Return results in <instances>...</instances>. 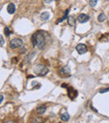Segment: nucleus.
Returning a JSON list of instances; mask_svg holds the SVG:
<instances>
[{"instance_id":"obj_1","label":"nucleus","mask_w":109,"mask_h":123,"mask_svg":"<svg viewBox=\"0 0 109 123\" xmlns=\"http://www.w3.org/2000/svg\"><path fill=\"white\" fill-rule=\"evenodd\" d=\"M32 44L34 46H37L40 49H44L45 46V38L44 32L38 31L35 33L31 37Z\"/></svg>"},{"instance_id":"obj_2","label":"nucleus","mask_w":109,"mask_h":123,"mask_svg":"<svg viewBox=\"0 0 109 123\" xmlns=\"http://www.w3.org/2000/svg\"><path fill=\"white\" fill-rule=\"evenodd\" d=\"M33 71L36 76H46L47 73L49 72V70L46 66H45L44 64H36V65L34 67Z\"/></svg>"},{"instance_id":"obj_3","label":"nucleus","mask_w":109,"mask_h":123,"mask_svg":"<svg viewBox=\"0 0 109 123\" xmlns=\"http://www.w3.org/2000/svg\"><path fill=\"white\" fill-rule=\"evenodd\" d=\"M61 87L67 89L68 96H69V98L71 99V100H75V99L76 98V96L78 95V92L76 91L72 86H70V85H68L67 84H66V83L62 84V85H61Z\"/></svg>"},{"instance_id":"obj_4","label":"nucleus","mask_w":109,"mask_h":123,"mask_svg":"<svg viewBox=\"0 0 109 123\" xmlns=\"http://www.w3.org/2000/svg\"><path fill=\"white\" fill-rule=\"evenodd\" d=\"M9 45L11 49H17L23 45V40L21 39H13L10 41Z\"/></svg>"},{"instance_id":"obj_5","label":"nucleus","mask_w":109,"mask_h":123,"mask_svg":"<svg viewBox=\"0 0 109 123\" xmlns=\"http://www.w3.org/2000/svg\"><path fill=\"white\" fill-rule=\"evenodd\" d=\"M59 74L61 77H69L71 76V70L69 69L68 66H64L60 70Z\"/></svg>"},{"instance_id":"obj_6","label":"nucleus","mask_w":109,"mask_h":123,"mask_svg":"<svg viewBox=\"0 0 109 123\" xmlns=\"http://www.w3.org/2000/svg\"><path fill=\"white\" fill-rule=\"evenodd\" d=\"M76 51L79 53V54H85V53H86V52H87V50H88L87 46H86V44H77V45H76Z\"/></svg>"},{"instance_id":"obj_7","label":"nucleus","mask_w":109,"mask_h":123,"mask_svg":"<svg viewBox=\"0 0 109 123\" xmlns=\"http://www.w3.org/2000/svg\"><path fill=\"white\" fill-rule=\"evenodd\" d=\"M78 21L81 23H86V22L89 20V16L87 14H85V13H81L78 16L77 18Z\"/></svg>"},{"instance_id":"obj_8","label":"nucleus","mask_w":109,"mask_h":123,"mask_svg":"<svg viewBox=\"0 0 109 123\" xmlns=\"http://www.w3.org/2000/svg\"><path fill=\"white\" fill-rule=\"evenodd\" d=\"M15 9H16V8H15V5L13 4V3H9V4L8 5V8H7V11H8V13H9V14H13L15 12Z\"/></svg>"},{"instance_id":"obj_9","label":"nucleus","mask_w":109,"mask_h":123,"mask_svg":"<svg viewBox=\"0 0 109 123\" xmlns=\"http://www.w3.org/2000/svg\"><path fill=\"white\" fill-rule=\"evenodd\" d=\"M45 111H46V106H45V105H39V106L36 108L37 113L40 114V115L44 114L45 112Z\"/></svg>"},{"instance_id":"obj_10","label":"nucleus","mask_w":109,"mask_h":123,"mask_svg":"<svg viewBox=\"0 0 109 123\" xmlns=\"http://www.w3.org/2000/svg\"><path fill=\"white\" fill-rule=\"evenodd\" d=\"M67 23L69 25L74 27L75 25H76V19H75L73 16H69L67 18Z\"/></svg>"},{"instance_id":"obj_11","label":"nucleus","mask_w":109,"mask_h":123,"mask_svg":"<svg viewBox=\"0 0 109 123\" xmlns=\"http://www.w3.org/2000/svg\"><path fill=\"white\" fill-rule=\"evenodd\" d=\"M49 18H50V13H49V12H44V13H42L41 15H40V19H41L42 21H46V20L49 19Z\"/></svg>"},{"instance_id":"obj_12","label":"nucleus","mask_w":109,"mask_h":123,"mask_svg":"<svg viewBox=\"0 0 109 123\" xmlns=\"http://www.w3.org/2000/svg\"><path fill=\"white\" fill-rule=\"evenodd\" d=\"M61 119L63 122H68L70 119V115L67 112H65V113H63L62 115L61 116Z\"/></svg>"},{"instance_id":"obj_13","label":"nucleus","mask_w":109,"mask_h":123,"mask_svg":"<svg viewBox=\"0 0 109 123\" xmlns=\"http://www.w3.org/2000/svg\"><path fill=\"white\" fill-rule=\"evenodd\" d=\"M68 13H69V9H66V11H65V13H64V16H63V18H60V20H58V21L56 22V23H61V22H62V21H63V20H65V19H66V18H68V17H67Z\"/></svg>"},{"instance_id":"obj_14","label":"nucleus","mask_w":109,"mask_h":123,"mask_svg":"<svg viewBox=\"0 0 109 123\" xmlns=\"http://www.w3.org/2000/svg\"><path fill=\"white\" fill-rule=\"evenodd\" d=\"M106 15L104 14V13H100L99 15H98V18H97V19H98V21L99 22H103V21H105L106 20Z\"/></svg>"},{"instance_id":"obj_15","label":"nucleus","mask_w":109,"mask_h":123,"mask_svg":"<svg viewBox=\"0 0 109 123\" xmlns=\"http://www.w3.org/2000/svg\"><path fill=\"white\" fill-rule=\"evenodd\" d=\"M3 32H4V35H6L7 37L9 36L10 34H11V32H10L9 29H8V27H5V28H4V30H3Z\"/></svg>"},{"instance_id":"obj_16","label":"nucleus","mask_w":109,"mask_h":123,"mask_svg":"<svg viewBox=\"0 0 109 123\" xmlns=\"http://www.w3.org/2000/svg\"><path fill=\"white\" fill-rule=\"evenodd\" d=\"M89 3L91 7H95L97 5V0H90Z\"/></svg>"},{"instance_id":"obj_17","label":"nucleus","mask_w":109,"mask_h":123,"mask_svg":"<svg viewBox=\"0 0 109 123\" xmlns=\"http://www.w3.org/2000/svg\"><path fill=\"white\" fill-rule=\"evenodd\" d=\"M109 91V88H103V89H100L99 90V92L101 94H103V93H106V92Z\"/></svg>"},{"instance_id":"obj_18","label":"nucleus","mask_w":109,"mask_h":123,"mask_svg":"<svg viewBox=\"0 0 109 123\" xmlns=\"http://www.w3.org/2000/svg\"><path fill=\"white\" fill-rule=\"evenodd\" d=\"M0 39H1V44H0V45H1V47H3V44H4V40H3V35H1V36H0Z\"/></svg>"},{"instance_id":"obj_19","label":"nucleus","mask_w":109,"mask_h":123,"mask_svg":"<svg viewBox=\"0 0 109 123\" xmlns=\"http://www.w3.org/2000/svg\"><path fill=\"white\" fill-rule=\"evenodd\" d=\"M52 1H53V0H45V3H50Z\"/></svg>"},{"instance_id":"obj_20","label":"nucleus","mask_w":109,"mask_h":123,"mask_svg":"<svg viewBox=\"0 0 109 123\" xmlns=\"http://www.w3.org/2000/svg\"><path fill=\"white\" fill-rule=\"evenodd\" d=\"M91 110H92V111H94L97 112V110H96V109H95V108H93V106H91Z\"/></svg>"},{"instance_id":"obj_21","label":"nucleus","mask_w":109,"mask_h":123,"mask_svg":"<svg viewBox=\"0 0 109 123\" xmlns=\"http://www.w3.org/2000/svg\"><path fill=\"white\" fill-rule=\"evenodd\" d=\"M3 95H1V100H0V102H3Z\"/></svg>"}]
</instances>
